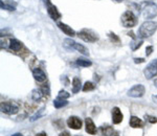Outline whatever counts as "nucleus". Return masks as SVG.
I'll use <instances>...</instances> for the list:
<instances>
[{"label": "nucleus", "instance_id": "obj_4", "mask_svg": "<svg viewBox=\"0 0 157 136\" xmlns=\"http://www.w3.org/2000/svg\"><path fill=\"white\" fill-rule=\"evenodd\" d=\"M144 74H145L146 79L151 80L154 77L157 75V59L153 60L152 62L149 63V65L145 68L144 70Z\"/></svg>", "mask_w": 157, "mask_h": 136}, {"label": "nucleus", "instance_id": "obj_23", "mask_svg": "<svg viewBox=\"0 0 157 136\" xmlns=\"http://www.w3.org/2000/svg\"><path fill=\"white\" fill-rule=\"evenodd\" d=\"M77 64L78 66L81 67H88V66H91V63L89 60H85V59H78L77 60Z\"/></svg>", "mask_w": 157, "mask_h": 136}, {"label": "nucleus", "instance_id": "obj_36", "mask_svg": "<svg viewBox=\"0 0 157 136\" xmlns=\"http://www.w3.org/2000/svg\"><path fill=\"white\" fill-rule=\"evenodd\" d=\"M154 85H155V87L157 88V79H155V81H154Z\"/></svg>", "mask_w": 157, "mask_h": 136}, {"label": "nucleus", "instance_id": "obj_19", "mask_svg": "<svg viewBox=\"0 0 157 136\" xmlns=\"http://www.w3.org/2000/svg\"><path fill=\"white\" fill-rule=\"evenodd\" d=\"M141 44H143V40H138V39H136V38H134V40L130 43V47L134 51V50L138 49L139 47L141 46Z\"/></svg>", "mask_w": 157, "mask_h": 136}, {"label": "nucleus", "instance_id": "obj_22", "mask_svg": "<svg viewBox=\"0 0 157 136\" xmlns=\"http://www.w3.org/2000/svg\"><path fill=\"white\" fill-rule=\"evenodd\" d=\"M75 41H73L71 39H65L64 43H63V46L68 50H73V45H75Z\"/></svg>", "mask_w": 157, "mask_h": 136}, {"label": "nucleus", "instance_id": "obj_10", "mask_svg": "<svg viewBox=\"0 0 157 136\" xmlns=\"http://www.w3.org/2000/svg\"><path fill=\"white\" fill-rule=\"evenodd\" d=\"M98 132L103 136H120L118 135V132H116V131L113 129L112 127H110V126H102V127H100V129H98Z\"/></svg>", "mask_w": 157, "mask_h": 136}, {"label": "nucleus", "instance_id": "obj_18", "mask_svg": "<svg viewBox=\"0 0 157 136\" xmlns=\"http://www.w3.org/2000/svg\"><path fill=\"white\" fill-rule=\"evenodd\" d=\"M81 89V80L78 77H73L72 80V93H78Z\"/></svg>", "mask_w": 157, "mask_h": 136}, {"label": "nucleus", "instance_id": "obj_27", "mask_svg": "<svg viewBox=\"0 0 157 136\" xmlns=\"http://www.w3.org/2000/svg\"><path fill=\"white\" fill-rule=\"evenodd\" d=\"M146 119L148 120L149 123H151V124H155V123H157V117L151 116V115H146Z\"/></svg>", "mask_w": 157, "mask_h": 136}, {"label": "nucleus", "instance_id": "obj_6", "mask_svg": "<svg viewBox=\"0 0 157 136\" xmlns=\"http://www.w3.org/2000/svg\"><path fill=\"white\" fill-rule=\"evenodd\" d=\"M145 92H146L145 86L141 84H138V85H134V86L129 90L128 95L131 97H141L145 94Z\"/></svg>", "mask_w": 157, "mask_h": 136}, {"label": "nucleus", "instance_id": "obj_32", "mask_svg": "<svg viewBox=\"0 0 157 136\" xmlns=\"http://www.w3.org/2000/svg\"><path fill=\"white\" fill-rule=\"evenodd\" d=\"M59 136H70V134L67 132V131H63L62 133H60V135H59Z\"/></svg>", "mask_w": 157, "mask_h": 136}, {"label": "nucleus", "instance_id": "obj_35", "mask_svg": "<svg viewBox=\"0 0 157 136\" xmlns=\"http://www.w3.org/2000/svg\"><path fill=\"white\" fill-rule=\"evenodd\" d=\"M12 136H23L21 134V133H16V134H13Z\"/></svg>", "mask_w": 157, "mask_h": 136}, {"label": "nucleus", "instance_id": "obj_17", "mask_svg": "<svg viewBox=\"0 0 157 136\" xmlns=\"http://www.w3.org/2000/svg\"><path fill=\"white\" fill-rule=\"evenodd\" d=\"M73 49L78 50V52H81V54L84 55V56H89V50L86 48L84 45H82L80 43H77V42H75V45H73Z\"/></svg>", "mask_w": 157, "mask_h": 136}, {"label": "nucleus", "instance_id": "obj_11", "mask_svg": "<svg viewBox=\"0 0 157 136\" xmlns=\"http://www.w3.org/2000/svg\"><path fill=\"white\" fill-rule=\"evenodd\" d=\"M123 113H121V109L118 107H114L112 109V122L113 124L118 125L123 122Z\"/></svg>", "mask_w": 157, "mask_h": 136}, {"label": "nucleus", "instance_id": "obj_28", "mask_svg": "<svg viewBox=\"0 0 157 136\" xmlns=\"http://www.w3.org/2000/svg\"><path fill=\"white\" fill-rule=\"evenodd\" d=\"M41 90H42V92L44 93V94H47V95H49V87H48V85H46V84H44L42 86L41 88Z\"/></svg>", "mask_w": 157, "mask_h": 136}, {"label": "nucleus", "instance_id": "obj_21", "mask_svg": "<svg viewBox=\"0 0 157 136\" xmlns=\"http://www.w3.org/2000/svg\"><path fill=\"white\" fill-rule=\"evenodd\" d=\"M0 6L2 9H7V11H15V6H13L10 1H7V3H4L3 0H0Z\"/></svg>", "mask_w": 157, "mask_h": 136}, {"label": "nucleus", "instance_id": "obj_30", "mask_svg": "<svg viewBox=\"0 0 157 136\" xmlns=\"http://www.w3.org/2000/svg\"><path fill=\"white\" fill-rule=\"evenodd\" d=\"M152 51H153V46H148L146 48V55L147 56H150L152 54Z\"/></svg>", "mask_w": 157, "mask_h": 136}, {"label": "nucleus", "instance_id": "obj_33", "mask_svg": "<svg viewBox=\"0 0 157 136\" xmlns=\"http://www.w3.org/2000/svg\"><path fill=\"white\" fill-rule=\"evenodd\" d=\"M36 136H47V135H46V133L41 132V133H38V134H37Z\"/></svg>", "mask_w": 157, "mask_h": 136}, {"label": "nucleus", "instance_id": "obj_5", "mask_svg": "<svg viewBox=\"0 0 157 136\" xmlns=\"http://www.w3.org/2000/svg\"><path fill=\"white\" fill-rule=\"evenodd\" d=\"M45 3V6H46V9H47V13H48L49 17L52 18V20H57L59 19L61 17V14L58 11V9L56 7L54 4L52 3V2L49 1V0H43Z\"/></svg>", "mask_w": 157, "mask_h": 136}, {"label": "nucleus", "instance_id": "obj_25", "mask_svg": "<svg viewBox=\"0 0 157 136\" xmlns=\"http://www.w3.org/2000/svg\"><path fill=\"white\" fill-rule=\"evenodd\" d=\"M95 88V86L93 85V83L91 82H86L84 84V86H83V91L84 92H87V91H91V90H93Z\"/></svg>", "mask_w": 157, "mask_h": 136}, {"label": "nucleus", "instance_id": "obj_31", "mask_svg": "<svg viewBox=\"0 0 157 136\" xmlns=\"http://www.w3.org/2000/svg\"><path fill=\"white\" fill-rule=\"evenodd\" d=\"M145 62V60L144 59H141V58H135V59H134V63H136V64H139V63H144Z\"/></svg>", "mask_w": 157, "mask_h": 136}, {"label": "nucleus", "instance_id": "obj_8", "mask_svg": "<svg viewBox=\"0 0 157 136\" xmlns=\"http://www.w3.org/2000/svg\"><path fill=\"white\" fill-rule=\"evenodd\" d=\"M1 111L6 114L9 115H13V114H16L18 113L19 109L15 104L13 103H2L1 104Z\"/></svg>", "mask_w": 157, "mask_h": 136}, {"label": "nucleus", "instance_id": "obj_34", "mask_svg": "<svg viewBox=\"0 0 157 136\" xmlns=\"http://www.w3.org/2000/svg\"><path fill=\"white\" fill-rule=\"evenodd\" d=\"M152 100H154V103H157V95H153V96H152Z\"/></svg>", "mask_w": 157, "mask_h": 136}, {"label": "nucleus", "instance_id": "obj_24", "mask_svg": "<svg viewBox=\"0 0 157 136\" xmlns=\"http://www.w3.org/2000/svg\"><path fill=\"white\" fill-rule=\"evenodd\" d=\"M42 90H38V89H35L33 90V93H32V97L34 100H39L42 97Z\"/></svg>", "mask_w": 157, "mask_h": 136}, {"label": "nucleus", "instance_id": "obj_20", "mask_svg": "<svg viewBox=\"0 0 157 136\" xmlns=\"http://www.w3.org/2000/svg\"><path fill=\"white\" fill-rule=\"evenodd\" d=\"M68 105V102L66 100H60V99H57L54 100V106L57 109H60L62 107H65V106Z\"/></svg>", "mask_w": 157, "mask_h": 136}, {"label": "nucleus", "instance_id": "obj_12", "mask_svg": "<svg viewBox=\"0 0 157 136\" xmlns=\"http://www.w3.org/2000/svg\"><path fill=\"white\" fill-rule=\"evenodd\" d=\"M85 126H86V132L88 134L94 135L97 133V127H95L94 123L92 122V119L89 117L85 118Z\"/></svg>", "mask_w": 157, "mask_h": 136}, {"label": "nucleus", "instance_id": "obj_29", "mask_svg": "<svg viewBox=\"0 0 157 136\" xmlns=\"http://www.w3.org/2000/svg\"><path fill=\"white\" fill-rule=\"evenodd\" d=\"M109 37H110V39L112 40L113 42H120V38H118L117 36H116L115 34H112V32H110V34H109Z\"/></svg>", "mask_w": 157, "mask_h": 136}, {"label": "nucleus", "instance_id": "obj_3", "mask_svg": "<svg viewBox=\"0 0 157 136\" xmlns=\"http://www.w3.org/2000/svg\"><path fill=\"white\" fill-rule=\"evenodd\" d=\"M121 23L125 27H133L137 23V19H136L135 15L132 12L127 11L121 16Z\"/></svg>", "mask_w": 157, "mask_h": 136}, {"label": "nucleus", "instance_id": "obj_9", "mask_svg": "<svg viewBox=\"0 0 157 136\" xmlns=\"http://www.w3.org/2000/svg\"><path fill=\"white\" fill-rule=\"evenodd\" d=\"M67 126L73 130H80L82 128V120L77 116H70L67 119Z\"/></svg>", "mask_w": 157, "mask_h": 136}, {"label": "nucleus", "instance_id": "obj_37", "mask_svg": "<svg viewBox=\"0 0 157 136\" xmlns=\"http://www.w3.org/2000/svg\"><path fill=\"white\" fill-rule=\"evenodd\" d=\"M114 1H117V2H121V0H114Z\"/></svg>", "mask_w": 157, "mask_h": 136}, {"label": "nucleus", "instance_id": "obj_16", "mask_svg": "<svg viewBox=\"0 0 157 136\" xmlns=\"http://www.w3.org/2000/svg\"><path fill=\"white\" fill-rule=\"evenodd\" d=\"M22 47L21 42L18 41L17 39H12L10 41V49H12L13 51H19Z\"/></svg>", "mask_w": 157, "mask_h": 136}, {"label": "nucleus", "instance_id": "obj_15", "mask_svg": "<svg viewBox=\"0 0 157 136\" xmlns=\"http://www.w3.org/2000/svg\"><path fill=\"white\" fill-rule=\"evenodd\" d=\"M130 126L132 128H143L144 127V122L140 118L136 117V116H131L130 118Z\"/></svg>", "mask_w": 157, "mask_h": 136}, {"label": "nucleus", "instance_id": "obj_2", "mask_svg": "<svg viewBox=\"0 0 157 136\" xmlns=\"http://www.w3.org/2000/svg\"><path fill=\"white\" fill-rule=\"evenodd\" d=\"M143 16L146 19H152L157 15V4L153 1H145L140 4Z\"/></svg>", "mask_w": 157, "mask_h": 136}, {"label": "nucleus", "instance_id": "obj_14", "mask_svg": "<svg viewBox=\"0 0 157 136\" xmlns=\"http://www.w3.org/2000/svg\"><path fill=\"white\" fill-rule=\"evenodd\" d=\"M58 26H59V28L61 31H63V32H65V35H67V36H69V37L75 36V32L73 31L71 27L68 26L66 24H64L63 22H59V23H58Z\"/></svg>", "mask_w": 157, "mask_h": 136}, {"label": "nucleus", "instance_id": "obj_1", "mask_svg": "<svg viewBox=\"0 0 157 136\" xmlns=\"http://www.w3.org/2000/svg\"><path fill=\"white\" fill-rule=\"evenodd\" d=\"M157 31V23L154 21H146L138 29V37L141 39L151 37Z\"/></svg>", "mask_w": 157, "mask_h": 136}, {"label": "nucleus", "instance_id": "obj_13", "mask_svg": "<svg viewBox=\"0 0 157 136\" xmlns=\"http://www.w3.org/2000/svg\"><path fill=\"white\" fill-rule=\"evenodd\" d=\"M33 77H35V80L40 83L44 82L46 80V74H45V72L43 71L41 68H35L33 70Z\"/></svg>", "mask_w": 157, "mask_h": 136}, {"label": "nucleus", "instance_id": "obj_7", "mask_svg": "<svg viewBox=\"0 0 157 136\" xmlns=\"http://www.w3.org/2000/svg\"><path fill=\"white\" fill-rule=\"evenodd\" d=\"M78 37L81 38L83 41L85 42H95L98 40V37L95 36L93 32H91L90 31H87V29H83V31L78 32Z\"/></svg>", "mask_w": 157, "mask_h": 136}, {"label": "nucleus", "instance_id": "obj_26", "mask_svg": "<svg viewBox=\"0 0 157 136\" xmlns=\"http://www.w3.org/2000/svg\"><path fill=\"white\" fill-rule=\"evenodd\" d=\"M70 96V94L68 93L67 91H65V90H61L59 92V94H58V97L57 99H60V100H66L68 97Z\"/></svg>", "mask_w": 157, "mask_h": 136}]
</instances>
